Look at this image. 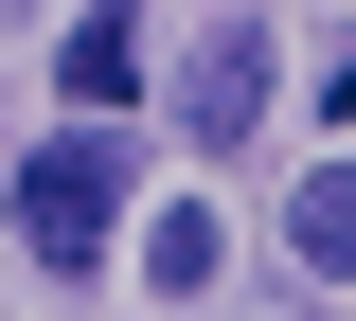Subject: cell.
<instances>
[{
	"instance_id": "1",
	"label": "cell",
	"mask_w": 356,
	"mask_h": 321,
	"mask_svg": "<svg viewBox=\"0 0 356 321\" xmlns=\"http://www.w3.org/2000/svg\"><path fill=\"white\" fill-rule=\"evenodd\" d=\"M107 214H125V125L89 107V125H54L36 161H18V250H36V268H89Z\"/></svg>"
},
{
	"instance_id": "2",
	"label": "cell",
	"mask_w": 356,
	"mask_h": 321,
	"mask_svg": "<svg viewBox=\"0 0 356 321\" xmlns=\"http://www.w3.org/2000/svg\"><path fill=\"white\" fill-rule=\"evenodd\" d=\"M250 125H267V18H214V36L178 54V143H214V161H232Z\"/></svg>"
},
{
	"instance_id": "3",
	"label": "cell",
	"mask_w": 356,
	"mask_h": 321,
	"mask_svg": "<svg viewBox=\"0 0 356 321\" xmlns=\"http://www.w3.org/2000/svg\"><path fill=\"white\" fill-rule=\"evenodd\" d=\"M54 90L125 125V90H143V0H89V18H72V54H54Z\"/></svg>"
},
{
	"instance_id": "4",
	"label": "cell",
	"mask_w": 356,
	"mask_h": 321,
	"mask_svg": "<svg viewBox=\"0 0 356 321\" xmlns=\"http://www.w3.org/2000/svg\"><path fill=\"white\" fill-rule=\"evenodd\" d=\"M285 250H303V268H321V285H339V268H356V161H321V179H303V196H285Z\"/></svg>"
},
{
	"instance_id": "5",
	"label": "cell",
	"mask_w": 356,
	"mask_h": 321,
	"mask_svg": "<svg viewBox=\"0 0 356 321\" xmlns=\"http://www.w3.org/2000/svg\"><path fill=\"white\" fill-rule=\"evenodd\" d=\"M214 268H232V250H214V214H161V232H143V285H161V304H196Z\"/></svg>"
},
{
	"instance_id": "6",
	"label": "cell",
	"mask_w": 356,
	"mask_h": 321,
	"mask_svg": "<svg viewBox=\"0 0 356 321\" xmlns=\"http://www.w3.org/2000/svg\"><path fill=\"white\" fill-rule=\"evenodd\" d=\"M0 18H36V0H0Z\"/></svg>"
}]
</instances>
